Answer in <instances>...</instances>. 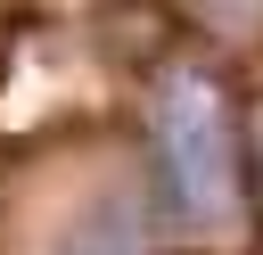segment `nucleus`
Wrapping results in <instances>:
<instances>
[{
  "label": "nucleus",
  "mask_w": 263,
  "mask_h": 255,
  "mask_svg": "<svg viewBox=\"0 0 263 255\" xmlns=\"http://www.w3.org/2000/svg\"><path fill=\"white\" fill-rule=\"evenodd\" d=\"M148 173H156V206L181 230H222L255 197L247 115L214 66H197V58L156 66V82H148Z\"/></svg>",
  "instance_id": "f257e3e1"
},
{
  "label": "nucleus",
  "mask_w": 263,
  "mask_h": 255,
  "mask_svg": "<svg viewBox=\"0 0 263 255\" xmlns=\"http://www.w3.org/2000/svg\"><path fill=\"white\" fill-rule=\"evenodd\" d=\"M49 255H148L140 247V222H132V206H90V214H74L66 230H58V247Z\"/></svg>",
  "instance_id": "f03ea898"
},
{
  "label": "nucleus",
  "mask_w": 263,
  "mask_h": 255,
  "mask_svg": "<svg viewBox=\"0 0 263 255\" xmlns=\"http://www.w3.org/2000/svg\"><path fill=\"white\" fill-rule=\"evenodd\" d=\"M181 16L214 49H255L263 41V0H181Z\"/></svg>",
  "instance_id": "7ed1b4c3"
},
{
  "label": "nucleus",
  "mask_w": 263,
  "mask_h": 255,
  "mask_svg": "<svg viewBox=\"0 0 263 255\" xmlns=\"http://www.w3.org/2000/svg\"><path fill=\"white\" fill-rule=\"evenodd\" d=\"M247 181H255V206H263V99L247 107Z\"/></svg>",
  "instance_id": "20e7f679"
},
{
  "label": "nucleus",
  "mask_w": 263,
  "mask_h": 255,
  "mask_svg": "<svg viewBox=\"0 0 263 255\" xmlns=\"http://www.w3.org/2000/svg\"><path fill=\"white\" fill-rule=\"evenodd\" d=\"M255 255H263V247H255Z\"/></svg>",
  "instance_id": "39448f33"
}]
</instances>
